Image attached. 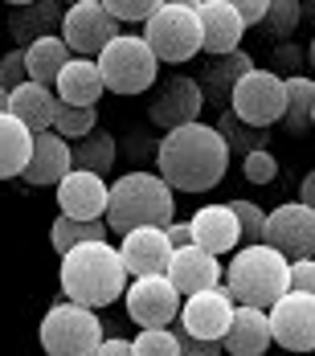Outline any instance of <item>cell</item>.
<instances>
[{"instance_id":"1","label":"cell","mask_w":315,"mask_h":356,"mask_svg":"<svg viewBox=\"0 0 315 356\" xmlns=\"http://www.w3.org/2000/svg\"><path fill=\"white\" fill-rule=\"evenodd\" d=\"M156 172L172 193H209L229 172V143L209 123L176 127L156 143Z\"/></svg>"},{"instance_id":"2","label":"cell","mask_w":315,"mask_h":356,"mask_svg":"<svg viewBox=\"0 0 315 356\" xmlns=\"http://www.w3.org/2000/svg\"><path fill=\"white\" fill-rule=\"evenodd\" d=\"M131 275L119 258V246L90 242L70 254H62V295L82 307H106L119 295H127Z\"/></svg>"},{"instance_id":"3","label":"cell","mask_w":315,"mask_h":356,"mask_svg":"<svg viewBox=\"0 0 315 356\" xmlns=\"http://www.w3.org/2000/svg\"><path fill=\"white\" fill-rule=\"evenodd\" d=\"M176 221V197L160 172H123L111 184V205H106V229L119 238L131 229H168Z\"/></svg>"},{"instance_id":"4","label":"cell","mask_w":315,"mask_h":356,"mask_svg":"<svg viewBox=\"0 0 315 356\" xmlns=\"http://www.w3.org/2000/svg\"><path fill=\"white\" fill-rule=\"evenodd\" d=\"M225 291L238 307H275L291 291V262L270 246H242L225 266Z\"/></svg>"},{"instance_id":"5","label":"cell","mask_w":315,"mask_h":356,"mask_svg":"<svg viewBox=\"0 0 315 356\" xmlns=\"http://www.w3.org/2000/svg\"><path fill=\"white\" fill-rule=\"evenodd\" d=\"M143 41L168 66H184L188 58H197L205 49L197 0H160V8L152 13V21L143 25Z\"/></svg>"},{"instance_id":"6","label":"cell","mask_w":315,"mask_h":356,"mask_svg":"<svg viewBox=\"0 0 315 356\" xmlns=\"http://www.w3.org/2000/svg\"><path fill=\"white\" fill-rule=\"evenodd\" d=\"M37 340H41V353L45 356H95L103 348V320L95 316V307H82V303H54L41 327H37Z\"/></svg>"},{"instance_id":"7","label":"cell","mask_w":315,"mask_h":356,"mask_svg":"<svg viewBox=\"0 0 315 356\" xmlns=\"http://www.w3.org/2000/svg\"><path fill=\"white\" fill-rule=\"evenodd\" d=\"M99 70H103L106 90H115V95H143L160 78V58L152 54V45L143 37L119 33L99 54Z\"/></svg>"},{"instance_id":"8","label":"cell","mask_w":315,"mask_h":356,"mask_svg":"<svg viewBox=\"0 0 315 356\" xmlns=\"http://www.w3.org/2000/svg\"><path fill=\"white\" fill-rule=\"evenodd\" d=\"M229 111L242 119L245 127H254V131H266L270 123H282V115H286V86H282V74L266 70V66H254V70L234 86Z\"/></svg>"},{"instance_id":"9","label":"cell","mask_w":315,"mask_h":356,"mask_svg":"<svg viewBox=\"0 0 315 356\" xmlns=\"http://www.w3.org/2000/svg\"><path fill=\"white\" fill-rule=\"evenodd\" d=\"M119 37V21L106 13V0H78L66 8V21H62V41L70 45L74 58H90L99 62L106 45Z\"/></svg>"},{"instance_id":"10","label":"cell","mask_w":315,"mask_h":356,"mask_svg":"<svg viewBox=\"0 0 315 356\" xmlns=\"http://www.w3.org/2000/svg\"><path fill=\"white\" fill-rule=\"evenodd\" d=\"M262 246L279 250L286 262L315 258V209H307L303 201H286L279 209H270Z\"/></svg>"},{"instance_id":"11","label":"cell","mask_w":315,"mask_h":356,"mask_svg":"<svg viewBox=\"0 0 315 356\" xmlns=\"http://www.w3.org/2000/svg\"><path fill=\"white\" fill-rule=\"evenodd\" d=\"M123 303H127V316L140 323V332H147V327H172V323L180 320V307H184V299H180V291L168 283V275L131 279Z\"/></svg>"},{"instance_id":"12","label":"cell","mask_w":315,"mask_h":356,"mask_svg":"<svg viewBox=\"0 0 315 356\" xmlns=\"http://www.w3.org/2000/svg\"><path fill=\"white\" fill-rule=\"evenodd\" d=\"M234 295L225 291V283L213 286V291H201L193 299H184L180 307V320H176V336H197V340H225L229 323H234Z\"/></svg>"},{"instance_id":"13","label":"cell","mask_w":315,"mask_h":356,"mask_svg":"<svg viewBox=\"0 0 315 356\" xmlns=\"http://www.w3.org/2000/svg\"><path fill=\"white\" fill-rule=\"evenodd\" d=\"M270 332H275V344L282 353L295 356L315 353V295L286 291L270 307Z\"/></svg>"},{"instance_id":"14","label":"cell","mask_w":315,"mask_h":356,"mask_svg":"<svg viewBox=\"0 0 315 356\" xmlns=\"http://www.w3.org/2000/svg\"><path fill=\"white\" fill-rule=\"evenodd\" d=\"M201 111H205L201 82H197V78H184V74H172V78H164L160 90L152 95L147 119H152L156 127H164V136H168V131H176V127L201 123Z\"/></svg>"},{"instance_id":"15","label":"cell","mask_w":315,"mask_h":356,"mask_svg":"<svg viewBox=\"0 0 315 356\" xmlns=\"http://www.w3.org/2000/svg\"><path fill=\"white\" fill-rule=\"evenodd\" d=\"M172 242L168 229H131L119 238V258L127 266L131 279H152V275H168L172 262Z\"/></svg>"},{"instance_id":"16","label":"cell","mask_w":315,"mask_h":356,"mask_svg":"<svg viewBox=\"0 0 315 356\" xmlns=\"http://www.w3.org/2000/svg\"><path fill=\"white\" fill-rule=\"evenodd\" d=\"M197 17H201V37H205V54L209 58H225L242 49V13L238 0H197Z\"/></svg>"},{"instance_id":"17","label":"cell","mask_w":315,"mask_h":356,"mask_svg":"<svg viewBox=\"0 0 315 356\" xmlns=\"http://www.w3.org/2000/svg\"><path fill=\"white\" fill-rule=\"evenodd\" d=\"M106 205H111L106 177L74 168L70 177L58 184V209H62V217H74V221H106Z\"/></svg>"},{"instance_id":"18","label":"cell","mask_w":315,"mask_h":356,"mask_svg":"<svg viewBox=\"0 0 315 356\" xmlns=\"http://www.w3.org/2000/svg\"><path fill=\"white\" fill-rule=\"evenodd\" d=\"M221 279H225L221 258H213L209 250H201V246L176 250L172 262H168V283L180 291V299H193L201 291H213V286H221Z\"/></svg>"},{"instance_id":"19","label":"cell","mask_w":315,"mask_h":356,"mask_svg":"<svg viewBox=\"0 0 315 356\" xmlns=\"http://www.w3.org/2000/svg\"><path fill=\"white\" fill-rule=\"evenodd\" d=\"M188 229H193V246L209 250L213 258L242 250V229H238V217L229 205H201L188 217Z\"/></svg>"},{"instance_id":"20","label":"cell","mask_w":315,"mask_h":356,"mask_svg":"<svg viewBox=\"0 0 315 356\" xmlns=\"http://www.w3.org/2000/svg\"><path fill=\"white\" fill-rule=\"evenodd\" d=\"M74 172V143H66L58 131H41L33 140V156H29V168H25V177L33 188H58L62 180Z\"/></svg>"},{"instance_id":"21","label":"cell","mask_w":315,"mask_h":356,"mask_svg":"<svg viewBox=\"0 0 315 356\" xmlns=\"http://www.w3.org/2000/svg\"><path fill=\"white\" fill-rule=\"evenodd\" d=\"M270 344H275V332H270L266 307H238L225 340H221V348L229 356H262Z\"/></svg>"},{"instance_id":"22","label":"cell","mask_w":315,"mask_h":356,"mask_svg":"<svg viewBox=\"0 0 315 356\" xmlns=\"http://www.w3.org/2000/svg\"><path fill=\"white\" fill-rule=\"evenodd\" d=\"M62 21H66V8L54 4V0H33V4H13L8 13V29L17 37V45H33L41 37L62 33Z\"/></svg>"},{"instance_id":"23","label":"cell","mask_w":315,"mask_h":356,"mask_svg":"<svg viewBox=\"0 0 315 356\" xmlns=\"http://www.w3.org/2000/svg\"><path fill=\"white\" fill-rule=\"evenodd\" d=\"M8 111L33 131H54V119H58V90L54 86H41V82H25L8 95Z\"/></svg>"},{"instance_id":"24","label":"cell","mask_w":315,"mask_h":356,"mask_svg":"<svg viewBox=\"0 0 315 356\" xmlns=\"http://www.w3.org/2000/svg\"><path fill=\"white\" fill-rule=\"evenodd\" d=\"M54 90H58V99H62L66 107H95V103L106 95V82H103L99 62H90V58H74L70 66L62 70V78H58Z\"/></svg>"},{"instance_id":"25","label":"cell","mask_w":315,"mask_h":356,"mask_svg":"<svg viewBox=\"0 0 315 356\" xmlns=\"http://www.w3.org/2000/svg\"><path fill=\"white\" fill-rule=\"evenodd\" d=\"M250 70H254V58H250L245 49H238V54H225V58H213L209 66L197 74L205 103H217V107H221V103H229L234 86H238Z\"/></svg>"},{"instance_id":"26","label":"cell","mask_w":315,"mask_h":356,"mask_svg":"<svg viewBox=\"0 0 315 356\" xmlns=\"http://www.w3.org/2000/svg\"><path fill=\"white\" fill-rule=\"evenodd\" d=\"M33 140L37 136L13 115V111L0 115V180L25 177L29 156H33Z\"/></svg>"},{"instance_id":"27","label":"cell","mask_w":315,"mask_h":356,"mask_svg":"<svg viewBox=\"0 0 315 356\" xmlns=\"http://www.w3.org/2000/svg\"><path fill=\"white\" fill-rule=\"evenodd\" d=\"M74 62L70 45L62 41V33L54 37H41L25 49V66H29V82H41V86H58L62 70Z\"/></svg>"},{"instance_id":"28","label":"cell","mask_w":315,"mask_h":356,"mask_svg":"<svg viewBox=\"0 0 315 356\" xmlns=\"http://www.w3.org/2000/svg\"><path fill=\"white\" fill-rule=\"evenodd\" d=\"M286 86V115H282V127L291 136H303L315 127V78H282Z\"/></svg>"},{"instance_id":"29","label":"cell","mask_w":315,"mask_h":356,"mask_svg":"<svg viewBox=\"0 0 315 356\" xmlns=\"http://www.w3.org/2000/svg\"><path fill=\"white\" fill-rule=\"evenodd\" d=\"M115 156H119V143H115V136L103 131V127H95L86 140L74 143V168H78V172L106 177V172L115 168Z\"/></svg>"},{"instance_id":"30","label":"cell","mask_w":315,"mask_h":356,"mask_svg":"<svg viewBox=\"0 0 315 356\" xmlns=\"http://www.w3.org/2000/svg\"><path fill=\"white\" fill-rule=\"evenodd\" d=\"M49 242L58 254H70L78 246H90V242H106V221H74V217H54L49 225Z\"/></svg>"},{"instance_id":"31","label":"cell","mask_w":315,"mask_h":356,"mask_svg":"<svg viewBox=\"0 0 315 356\" xmlns=\"http://www.w3.org/2000/svg\"><path fill=\"white\" fill-rule=\"evenodd\" d=\"M217 131H221V140L229 143V156H234V152H242V160L250 156V152H258V147H266V143H270V136H266V131L245 127L234 111H225V115L217 119Z\"/></svg>"},{"instance_id":"32","label":"cell","mask_w":315,"mask_h":356,"mask_svg":"<svg viewBox=\"0 0 315 356\" xmlns=\"http://www.w3.org/2000/svg\"><path fill=\"white\" fill-rule=\"evenodd\" d=\"M99 127V111L95 107H66L62 99H58V119H54V131L62 136V140H86L90 131Z\"/></svg>"},{"instance_id":"33","label":"cell","mask_w":315,"mask_h":356,"mask_svg":"<svg viewBox=\"0 0 315 356\" xmlns=\"http://www.w3.org/2000/svg\"><path fill=\"white\" fill-rule=\"evenodd\" d=\"M299 21H303V4H299V0H270L262 29L282 45V41H291V33L299 29Z\"/></svg>"},{"instance_id":"34","label":"cell","mask_w":315,"mask_h":356,"mask_svg":"<svg viewBox=\"0 0 315 356\" xmlns=\"http://www.w3.org/2000/svg\"><path fill=\"white\" fill-rule=\"evenodd\" d=\"M131 353L136 356H180V336L172 327H147L131 340Z\"/></svg>"},{"instance_id":"35","label":"cell","mask_w":315,"mask_h":356,"mask_svg":"<svg viewBox=\"0 0 315 356\" xmlns=\"http://www.w3.org/2000/svg\"><path fill=\"white\" fill-rule=\"evenodd\" d=\"M229 209L238 217V229H242L245 246H262V234H266V209L254 205V201H229Z\"/></svg>"},{"instance_id":"36","label":"cell","mask_w":315,"mask_h":356,"mask_svg":"<svg viewBox=\"0 0 315 356\" xmlns=\"http://www.w3.org/2000/svg\"><path fill=\"white\" fill-rule=\"evenodd\" d=\"M156 8H160V0H106V13L119 25H147Z\"/></svg>"},{"instance_id":"37","label":"cell","mask_w":315,"mask_h":356,"mask_svg":"<svg viewBox=\"0 0 315 356\" xmlns=\"http://www.w3.org/2000/svg\"><path fill=\"white\" fill-rule=\"evenodd\" d=\"M242 172L250 184H270V180L279 177V160H275L270 147H258V152H250L242 160Z\"/></svg>"},{"instance_id":"38","label":"cell","mask_w":315,"mask_h":356,"mask_svg":"<svg viewBox=\"0 0 315 356\" xmlns=\"http://www.w3.org/2000/svg\"><path fill=\"white\" fill-rule=\"evenodd\" d=\"M303 62H307V49H299L295 41H282V45L270 49V70L275 74L282 70V78H299L303 74Z\"/></svg>"},{"instance_id":"39","label":"cell","mask_w":315,"mask_h":356,"mask_svg":"<svg viewBox=\"0 0 315 356\" xmlns=\"http://www.w3.org/2000/svg\"><path fill=\"white\" fill-rule=\"evenodd\" d=\"M29 82V66H25V49H8L4 58H0V86L13 95L17 86H25Z\"/></svg>"},{"instance_id":"40","label":"cell","mask_w":315,"mask_h":356,"mask_svg":"<svg viewBox=\"0 0 315 356\" xmlns=\"http://www.w3.org/2000/svg\"><path fill=\"white\" fill-rule=\"evenodd\" d=\"M291 291H303V295H315V258H303V262H291Z\"/></svg>"},{"instance_id":"41","label":"cell","mask_w":315,"mask_h":356,"mask_svg":"<svg viewBox=\"0 0 315 356\" xmlns=\"http://www.w3.org/2000/svg\"><path fill=\"white\" fill-rule=\"evenodd\" d=\"M225 353L217 340H197V336H180V356H217Z\"/></svg>"},{"instance_id":"42","label":"cell","mask_w":315,"mask_h":356,"mask_svg":"<svg viewBox=\"0 0 315 356\" xmlns=\"http://www.w3.org/2000/svg\"><path fill=\"white\" fill-rule=\"evenodd\" d=\"M266 8H270V0H238V13H242V25H262L266 21Z\"/></svg>"},{"instance_id":"43","label":"cell","mask_w":315,"mask_h":356,"mask_svg":"<svg viewBox=\"0 0 315 356\" xmlns=\"http://www.w3.org/2000/svg\"><path fill=\"white\" fill-rule=\"evenodd\" d=\"M168 242H172V250L193 246V229H188V221H172V225H168Z\"/></svg>"},{"instance_id":"44","label":"cell","mask_w":315,"mask_h":356,"mask_svg":"<svg viewBox=\"0 0 315 356\" xmlns=\"http://www.w3.org/2000/svg\"><path fill=\"white\" fill-rule=\"evenodd\" d=\"M95 356H136V353H131V340L119 336V340H103V348H99Z\"/></svg>"},{"instance_id":"45","label":"cell","mask_w":315,"mask_h":356,"mask_svg":"<svg viewBox=\"0 0 315 356\" xmlns=\"http://www.w3.org/2000/svg\"><path fill=\"white\" fill-rule=\"evenodd\" d=\"M299 201H303L307 209H315V168L303 177V184H299Z\"/></svg>"},{"instance_id":"46","label":"cell","mask_w":315,"mask_h":356,"mask_svg":"<svg viewBox=\"0 0 315 356\" xmlns=\"http://www.w3.org/2000/svg\"><path fill=\"white\" fill-rule=\"evenodd\" d=\"M307 66H312V70H315V37H312V41H307Z\"/></svg>"},{"instance_id":"47","label":"cell","mask_w":315,"mask_h":356,"mask_svg":"<svg viewBox=\"0 0 315 356\" xmlns=\"http://www.w3.org/2000/svg\"><path fill=\"white\" fill-rule=\"evenodd\" d=\"M4 111H8V90L0 86V115H4Z\"/></svg>"}]
</instances>
